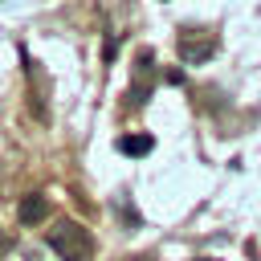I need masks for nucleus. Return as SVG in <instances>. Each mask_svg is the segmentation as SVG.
<instances>
[{"label": "nucleus", "mask_w": 261, "mask_h": 261, "mask_svg": "<svg viewBox=\"0 0 261 261\" xmlns=\"http://www.w3.org/2000/svg\"><path fill=\"white\" fill-rule=\"evenodd\" d=\"M45 245H49L61 261H90V253H94L90 232H86L82 224H73V220H57V224L45 232Z\"/></svg>", "instance_id": "f257e3e1"}, {"label": "nucleus", "mask_w": 261, "mask_h": 261, "mask_svg": "<svg viewBox=\"0 0 261 261\" xmlns=\"http://www.w3.org/2000/svg\"><path fill=\"white\" fill-rule=\"evenodd\" d=\"M175 49H179V61H188V65H204L212 53H216V33L212 29H179V37H175Z\"/></svg>", "instance_id": "f03ea898"}, {"label": "nucleus", "mask_w": 261, "mask_h": 261, "mask_svg": "<svg viewBox=\"0 0 261 261\" xmlns=\"http://www.w3.org/2000/svg\"><path fill=\"white\" fill-rule=\"evenodd\" d=\"M45 216H49V196H41V192L20 196V204H16V220L20 224H41Z\"/></svg>", "instance_id": "7ed1b4c3"}, {"label": "nucleus", "mask_w": 261, "mask_h": 261, "mask_svg": "<svg viewBox=\"0 0 261 261\" xmlns=\"http://www.w3.org/2000/svg\"><path fill=\"white\" fill-rule=\"evenodd\" d=\"M155 69V53L151 49H139L135 53V86H130V102H143V77H151Z\"/></svg>", "instance_id": "20e7f679"}, {"label": "nucleus", "mask_w": 261, "mask_h": 261, "mask_svg": "<svg viewBox=\"0 0 261 261\" xmlns=\"http://www.w3.org/2000/svg\"><path fill=\"white\" fill-rule=\"evenodd\" d=\"M151 147H155V139H151V135H126V139L118 143V151H122V155H147Z\"/></svg>", "instance_id": "39448f33"}]
</instances>
